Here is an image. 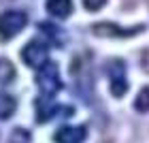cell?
I'll return each mask as SVG.
<instances>
[{"mask_svg": "<svg viewBox=\"0 0 149 143\" xmlns=\"http://www.w3.org/2000/svg\"><path fill=\"white\" fill-rule=\"evenodd\" d=\"M36 83H38L40 96H45V98H53L56 96V94L60 92V88H62L58 64L51 62V60H47V62L38 69V73H36Z\"/></svg>", "mask_w": 149, "mask_h": 143, "instance_id": "cell-1", "label": "cell"}, {"mask_svg": "<svg viewBox=\"0 0 149 143\" xmlns=\"http://www.w3.org/2000/svg\"><path fill=\"white\" fill-rule=\"evenodd\" d=\"M26 24H28V15L24 11H15V9L4 11L0 15V39L11 41L26 28Z\"/></svg>", "mask_w": 149, "mask_h": 143, "instance_id": "cell-2", "label": "cell"}, {"mask_svg": "<svg viewBox=\"0 0 149 143\" xmlns=\"http://www.w3.org/2000/svg\"><path fill=\"white\" fill-rule=\"evenodd\" d=\"M107 75H109V86L113 96H124L128 92V77H126V64L121 60H109L107 64Z\"/></svg>", "mask_w": 149, "mask_h": 143, "instance_id": "cell-3", "label": "cell"}, {"mask_svg": "<svg viewBox=\"0 0 149 143\" xmlns=\"http://www.w3.org/2000/svg\"><path fill=\"white\" fill-rule=\"evenodd\" d=\"M22 60L28 66L40 69V66L49 60V47L45 43H40V41H30V43L22 49Z\"/></svg>", "mask_w": 149, "mask_h": 143, "instance_id": "cell-4", "label": "cell"}, {"mask_svg": "<svg viewBox=\"0 0 149 143\" xmlns=\"http://www.w3.org/2000/svg\"><path fill=\"white\" fill-rule=\"evenodd\" d=\"M51 100L53 98H45V96H40L36 100V118L38 122H47V120H51V118H56V115H72L74 109L72 107H60V105H51Z\"/></svg>", "mask_w": 149, "mask_h": 143, "instance_id": "cell-5", "label": "cell"}, {"mask_svg": "<svg viewBox=\"0 0 149 143\" xmlns=\"http://www.w3.org/2000/svg\"><path fill=\"white\" fill-rule=\"evenodd\" d=\"M85 137H87L85 126H62L56 130L53 141L56 143H83Z\"/></svg>", "mask_w": 149, "mask_h": 143, "instance_id": "cell-6", "label": "cell"}, {"mask_svg": "<svg viewBox=\"0 0 149 143\" xmlns=\"http://www.w3.org/2000/svg\"><path fill=\"white\" fill-rule=\"evenodd\" d=\"M143 30V26H139V28H130V30H124V28H119V26H115V24H109V22H104V24H94L92 26V32L94 34H98V36H132V34H136V32Z\"/></svg>", "mask_w": 149, "mask_h": 143, "instance_id": "cell-7", "label": "cell"}, {"mask_svg": "<svg viewBox=\"0 0 149 143\" xmlns=\"http://www.w3.org/2000/svg\"><path fill=\"white\" fill-rule=\"evenodd\" d=\"M47 11L53 17L64 19L72 13V0H47Z\"/></svg>", "mask_w": 149, "mask_h": 143, "instance_id": "cell-8", "label": "cell"}, {"mask_svg": "<svg viewBox=\"0 0 149 143\" xmlns=\"http://www.w3.org/2000/svg\"><path fill=\"white\" fill-rule=\"evenodd\" d=\"M15 107H17L15 98L9 96V94H2V92H0V120L11 118L13 111H15Z\"/></svg>", "mask_w": 149, "mask_h": 143, "instance_id": "cell-9", "label": "cell"}, {"mask_svg": "<svg viewBox=\"0 0 149 143\" xmlns=\"http://www.w3.org/2000/svg\"><path fill=\"white\" fill-rule=\"evenodd\" d=\"M15 77V69L6 58H0V83H9Z\"/></svg>", "mask_w": 149, "mask_h": 143, "instance_id": "cell-10", "label": "cell"}, {"mask_svg": "<svg viewBox=\"0 0 149 143\" xmlns=\"http://www.w3.org/2000/svg\"><path fill=\"white\" fill-rule=\"evenodd\" d=\"M134 109H136L139 113H147L149 111V88H143V90L139 92L136 100H134Z\"/></svg>", "mask_w": 149, "mask_h": 143, "instance_id": "cell-11", "label": "cell"}, {"mask_svg": "<svg viewBox=\"0 0 149 143\" xmlns=\"http://www.w3.org/2000/svg\"><path fill=\"white\" fill-rule=\"evenodd\" d=\"M104 2L107 0H83V6L87 11H98V9H102Z\"/></svg>", "mask_w": 149, "mask_h": 143, "instance_id": "cell-12", "label": "cell"}]
</instances>
